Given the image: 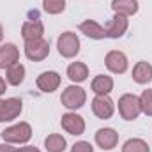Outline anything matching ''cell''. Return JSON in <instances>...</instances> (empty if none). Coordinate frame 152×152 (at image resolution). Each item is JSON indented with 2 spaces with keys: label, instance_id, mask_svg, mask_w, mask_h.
I'll list each match as a JSON object with an SVG mask.
<instances>
[{
  "label": "cell",
  "instance_id": "5",
  "mask_svg": "<svg viewBox=\"0 0 152 152\" xmlns=\"http://www.w3.org/2000/svg\"><path fill=\"white\" fill-rule=\"evenodd\" d=\"M50 55V42L44 37L25 41V57L32 62H41Z\"/></svg>",
  "mask_w": 152,
  "mask_h": 152
},
{
  "label": "cell",
  "instance_id": "15",
  "mask_svg": "<svg viewBox=\"0 0 152 152\" xmlns=\"http://www.w3.org/2000/svg\"><path fill=\"white\" fill-rule=\"evenodd\" d=\"M80 32L85 34L87 37L96 39V41L106 37V30H104V27L99 25V23L94 21V20H85V21H81V23H80Z\"/></svg>",
  "mask_w": 152,
  "mask_h": 152
},
{
  "label": "cell",
  "instance_id": "28",
  "mask_svg": "<svg viewBox=\"0 0 152 152\" xmlns=\"http://www.w3.org/2000/svg\"><path fill=\"white\" fill-rule=\"evenodd\" d=\"M5 90H7V81H5V80H4V78L0 76V96H2V94H4Z\"/></svg>",
  "mask_w": 152,
  "mask_h": 152
},
{
  "label": "cell",
  "instance_id": "24",
  "mask_svg": "<svg viewBox=\"0 0 152 152\" xmlns=\"http://www.w3.org/2000/svg\"><path fill=\"white\" fill-rule=\"evenodd\" d=\"M140 103H142V113H145L147 117H152V88H147L142 92Z\"/></svg>",
  "mask_w": 152,
  "mask_h": 152
},
{
  "label": "cell",
  "instance_id": "2",
  "mask_svg": "<svg viewBox=\"0 0 152 152\" xmlns=\"http://www.w3.org/2000/svg\"><path fill=\"white\" fill-rule=\"evenodd\" d=\"M118 113L124 120H136L142 113L140 97L134 94H124L118 97Z\"/></svg>",
  "mask_w": 152,
  "mask_h": 152
},
{
  "label": "cell",
  "instance_id": "22",
  "mask_svg": "<svg viewBox=\"0 0 152 152\" xmlns=\"http://www.w3.org/2000/svg\"><path fill=\"white\" fill-rule=\"evenodd\" d=\"M122 152H151V147L142 138H129L122 145Z\"/></svg>",
  "mask_w": 152,
  "mask_h": 152
},
{
  "label": "cell",
  "instance_id": "17",
  "mask_svg": "<svg viewBox=\"0 0 152 152\" xmlns=\"http://www.w3.org/2000/svg\"><path fill=\"white\" fill-rule=\"evenodd\" d=\"M138 0H112V9L115 14H124V16H133L138 12Z\"/></svg>",
  "mask_w": 152,
  "mask_h": 152
},
{
  "label": "cell",
  "instance_id": "23",
  "mask_svg": "<svg viewBox=\"0 0 152 152\" xmlns=\"http://www.w3.org/2000/svg\"><path fill=\"white\" fill-rule=\"evenodd\" d=\"M42 9L51 16L60 14L66 11V0H42Z\"/></svg>",
  "mask_w": 152,
  "mask_h": 152
},
{
  "label": "cell",
  "instance_id": "7",
  "mask_svg": "<svg viewBox=\"0 0 152 152\" xmlns=\"http://www.w3.org/2000/svg\"><path fill=\"white\" fill-rule=\"evenodd\" d=\"M92 113L101 120H108L115 113V103L110 96H96L92 99Z\"/></svg>",
  "mask_w": 152,
  "mask_h": 152
},
{
  "label": "cell",
  "instance_id": "14",
  "mask_svg": "<svg viewBox=\"0 0 152 152\" xmlns=\"http://www.w3.org/2000/svg\"><path fill=\"white\" fill-rule=\"evenodd\" d=\"M90 88L96 96H108L113 90V78L108 75H97L92 80Z\"/></svg>",
  "mask_w": 152,
  "mask_h": 152
},
{
  "label": "cell",
  "instance_id": "18",
  "mask_svg": "<svg viewBox=\"0 0 152 152\" xmlns=\"http://www.w3.org/2000/svg\"><path fill=\"white\" fill-rule=\"evenodd\" d=\"M133 80L140 85H145L152 80V66L149 62L142 60V62H136V66L133 67Z\"/></svg>",
  "mask_w": 152,
  "mask_h": 152
},
{
  "label": "cell",
  "instance_id": "3",
  "mask_svg": "<svg viewBox=\"0 0 152 152\" xmlns=\"http://www.w3.org/2000/svg\"><path fill=\"white\" fill-rule=\"evenodd\" d=\"M60 103H62V106H66L71 112L73 110H80L87 103V92L81 87H78L76 83L69 85V87L64 88V92L60 96Z\"/></svg>",
  "mask_w": 152,
  "mask_h": 152
},
{
  "label": "cell",
  "instance_id": "9",
  "mask_svg": "<svg viewBox=\"0 0 152 152\" xmlns=\"http://www.w3.org/2000/svg\"><path fill=\"white\" fill-rule=\"evenodd\" d=\"M60 126L66 133L73 134V136H80L83 134L85 131V120L81 115L75 113V112H69V113H64L60 118Z\"/></svg>",
  "mask_w": 152,
  "mask_h": 152
},
{
  "label": "cell",
  "instance_id": "6",
  "mask_svg": "<svg viewBox=\"0 0 152 152\" xmlns=\"http://www.w3.org/2000/svg\"><path fill=\"white\" fill-rule=\"evenodd\" d=\"M104 66L113 75H124L127 71V67H129V62H127L126 53H122L118 50H112L104 57Z\"/></svg>",
  "mask_w": 152,
  "mask_h": 152
},
{
  "label": "cell",
  "instance_id": "13",
  "mask_svg": "<svg viewBox=\"0 0 152 152\" xmlns=\"http://www.w3.org/2000/svg\"><path fill=\"white\" fill-rule=\"evenodd\" d=\"M20 62V50L12 42H5L0 46V69H7Z\"/></svg>",
  "mask_w": 152,
  "mask_h": 152
},
{
  "label": "cell",
  "instance_id": "21",
  "mask_svg": "<svg viewBox=\"0 0 152 152\" xmlns=\"http://www.w3.org/2000/svg\"><path fill=\"white\" fill-rule=\"evenodd\" d=\"M44 147L48 152H64L67 147V142L62 134L58 133H53V134H48L46 140H44Z\"/></svg>",
  "mask_w": 152,
  "mask_h": 152
},
{
  "label": "cell",
  "instance_id": "8",
  "mask_svg": "<svg viewBox=\"0 0 152 152\" xmlns=\"http://www.w3.org/2000/svg\"><path fill=\"white\" fill-rule=\"evenodd\" d=\"M23 110V103L18 97L0 99V122H11L18 118Z\"/></svg>",
  "mask_w": 152,
  "mask_h": 152
},
{
  "label": "cell",
  "instance_id": "27",
  "mask_svg": "<svg viewBox=\"0 0 152 152\" xmlns=\"http://www.w3.org/2000/svg\"><path fill=\"white\" fill-rule=\"evenodd\" d=\"M18 152H41L37 147H32V145H25V147H20Z\"/></svg>",
  "mask_w": 152,
  "mask_h": 152
},
{
  "label": "cell",
  "instance_id": "26",
  "mask_svg": "<svg viewBox=\"0 0 152 152\" xmlns=\"http://www.w3.org/2000/svg\"><path fill=\"white\" fill-rule=\"evenodd\" d=\"M0 152H18L16 147H12V143H0Z\"/></svg>",
  "mask_w": 152,
  "mask_h": 152
},
{
  "label": "cell",
  "instance_id": "19",
  "mask_svg": "<svg viewBox=\"0 0 152 152\" xmlns=\"http://www.w3.org/2000/svg\"><path fill=\"white\" fill-rule=\"evenodd\" d=\"M67 78L73 83H83L88 78V67L83 62H73L67 67Z\"/></svg>",
  "mask_w": 152,
  "mask_h": 152
},
{
  "label": "cell",
  "instance_id": "12",
  "mask_svg": "<svg viewBox=\"0 0 152 152\" xmlns=\"http://www.w3.org/2000/svg\"><path fill=\"white\" fill-rule=\"evenodd\" d=\"M96 143L103 151H113L118 143V133L112 127H101L96 133Z\"/></svg>",
  "mask_w": 152,
  "mask_h": 152
},
{
  "label": "cell",
  "instance_id": "11",
  "mask_svg": "<svg viewBox=\"0 0 152 152\" xmlns=\"http://www.w3.org/2000/svg\"><path fill=\"white\" fill-rule=\"evenodd\" d=\"M60 81H62V78H60L58 73H55V71H44V73H41L37 76L36 85H37V88L41 92L51 94V92H55L60 87Z\"/></svg>",
  "mask_w": 152,
  "mask_h": 152
},
{
  "label": "cell",
  "instance_id": "20",
  "mask_svg": "<svg viewBox=\"0 0 152 152\" xmlns=\"http://www.w3.org/2000/svg\"><path fill=\"white\" fill-rule=\"evenodd\" d=\"M23 80H25V66H21L20 62L5 69V81L9 85L18 87V85L23 83Z\"/></svg>",
  "mask_w": 152,
  "mask_h": 152
},
{
  "label": "cell",
  "instance_id": "16",
  "mask_svg": "<svg viewBox=\"0 0 152 152\" xmlns=\"http://www.w3.org/2000/svg\"><path fill=\"white\" fill-rule=\"evenodd\" d=\"M42 34H44V25H42L41 20H28L21 27V37L25 39V41L41 39Z\"/></svg>",
  "mask_w": 152,
  "mask_h": 152
},
{
  "label": "cell",
  "instance_id": "4",
  "mask_svg": "<svg viewBox=\"0 0 152 152\" xmlns=\"http://www.w3.org/2000/svg\"><path fill=\"white\" fill-rule=\"evenodd\" d=\"M57 50L64 58H75L80 53V37L75 32H62L57 39Z\"/></svg>",
  "mask_w": 152,
  "mask_h": 152
},
{
  "label": "cell",
  "instance_id": "29",
  "mask_svg": "<svg viewBox=\"0 0 152 152\" xmlns=\"http://www.w3.org/2000/svg\"><path fill=\"white\" fill-rule=\"evenodd\" d=\"M2 39H4V27H2V23H0V42H2Z\"/></svg>",
  "mask_w": 152,
  "mask_h": 152
},
{
  "label": "cell",
  "instance_id": "25",
  "mask_svg": "<svg viewBox=\"0 0 152 152\" xmlns=\"http://www.w3.org/2000/svg\"><path fill=\"white\" fill-rule=\"evenodd\" d=\"M71 152H94V147L88 142H76L71 147Z\"/></svg>",
  "mask_w": 152,
  "mask_h": 152
},
{
  "label": "cell",
  "instance_id": "10",
  "mask_svg": "<svg viewBox=\"0 0 152 152\" xmlns=\"http://www.w3.org/2000/svg\"><path fill=\"white\" fill-rule=\"evenodd\" d=\"M129 28V20L124 14H115L113 18L106 23L104 30H106V37L110 39H120Z\"/></svg>",
  "mask_w": 152,
  "mask_h": 152
},
{
  "label": "cell",
  "instance_id": "1",
  "mask_svg": "<svg viewBox=\"0 0 152 152\" xmlns=\"http://www.w3.org/2000/svg\"><path fill=\"white\" fill-rule=\"evenodd\" d=\"M0 136L7 143H12V145L18 143V145H21V143H27L32 138V127H30L28 122H18V124H14L11 127L4 129L0 133Z\"/></svg>",
  "mask_w": 152,
  "mask_h": 152
}]
</instances>
